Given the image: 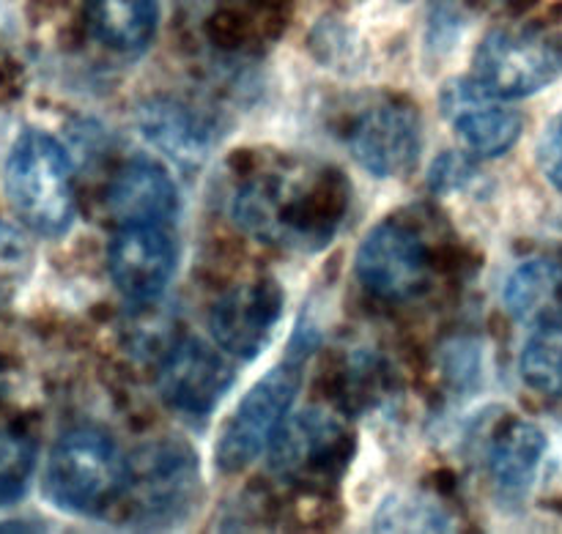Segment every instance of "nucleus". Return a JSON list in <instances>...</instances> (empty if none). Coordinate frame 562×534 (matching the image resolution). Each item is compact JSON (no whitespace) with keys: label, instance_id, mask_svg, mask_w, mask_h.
Masks as SVG:
<instances>
[{"label":"nucleus","instance_id":"nucleus-10","mask_svg":"<svg viewBox=\"0 0 562 534\" xmlns=\"http://www.w3.org/2000/svg\"><path fill=\"white\" fill-rule=\"evenodd\" d=\"M236 371L217 349L203 340H181L173 345L159 371V395L170 409L190 417H209L228 389L234 387Z\"/></svg>","mask_w":562,"mask_h":534},{"label":"nucleus","instance_id":"nucleus-19","mask_svg":"<svg viewBox=\"0 0 562 534\" xmlns=\"http://www.w3.org/2000/svg\"><path fill=\"white\" fill-rule=\"evenodd\" d=\"M36 466V444L16 431H0V508L25 497Z\"/></svg>","mask_w":562,"mask_h":534},{"label":"nucleus","instance_id":"nucleus-14","mask_svg":"<svg viewBox=\"0 0 562 534\" xmlns=\"http://www.w3.org/2000/svg\"><path fill=\"white\" fill-rule=\"evenodd\" d=\"M108 212L115 225H170L179 192L162 164L148 157L126 162L108 186Z\"/></svg>","mask_w":562,"mask_h":534},{"label":"nucleus","instance_id":"nucleus-11","mask_svg":"<svg viewBox=\"0 0 562 534\" xmlns=\"http://www.w3.org/2000/svg\"><path fill=\"white\" fill-rule=\"evenodd\" d=\"M351 157L376 179L406 175L420 159V118L404 104H384L362 115L349 135Z\"/></svg>","mask_w":562,"mask_h":534},{"label":"nucleus","instance_id":"nucleus-22","mask_svg":"<svg viewBox=\"0 0 562 534\" xmlns=\"http://www.w3.org/2000/svg\"><path fill=\"white\" fill-rule=\"evenodd\" d=\"M472 175V164L461 154H445L439 162H434L431 186L439 192H450L464 186V181Z\"/></svg>","mask_w":562,"mask_h":534},{"label":"nucleus","instance_id":"nucleus-7","mask_svg":"<svg viewBox=\"0 0 562 534\" xmlns=\"http://www.w3.org/2000/svg\"><path fill=\"white\" fill-rule=\"evenodd\" d=\"M349 458V425L324 409H305L289 417L272 444V469L296 486H327L338 480Z\"/></svg>","mask_w":562,"mask_h":534},{"label":"nucleus","instance_id":"nucleus-17","mask_svg":"<svg viewBox=\"0 0 562 534\" xmlns=\"http://www.w3.org/2000/svg\"><path fill=\"white\" fill-rule=\"evenodd\" d=\"M157 0H91L88 22L93 36L119 53H140L157 31Z\"/></svg>","mask_w":562,"mask_h":534},{"label":"nucleus","instance_id":"nucleus-3","mask_svg":"<svg viewBox=\"0 0 562 534\" xmlns=\"http://www.w3.org/2000/svg\"><path fill=\"white\" fill-rule=\"evenodd\" d=\"M5 195L22 223L38 236H64L75 219L71 162L60 143L42 129L16 137L5 162Z\"/></svg>","mask_w":562,"mask_h":534},{"label":"nucleus","instance_id":"nucleus-6","mask_svg":"<svg viewBox=\"0 0 562 534\" xmlns=\"http://www.w3.org/2000/svg\"><path fill=\"white\" fill-rule=\"evenodd\" d=\"M132 519L140 524H173L198 502V461L184 444L162 442L143 450L130 464L124 491Z\"/></svg>","mask_w":562,"mask_h":534},{"label":"nucleus","instance_id":"nucleus-21","mask_svg":"<svg viewBox=\"0 0 562 534\" xmlns=\"http://www.w3.org/2000/svg\"><path fill=\"white\" fill-rule=\"evenodd\" d=\"M536 159L543 179H547L554 190L562 192V113L554 115V118L549 121L547 129H543L536 148Z\"/></svg>","mask_w":562,"mask_h":534},{"label":"nucleus","instance_id":"nucleus-13","mask_svg":"<svg viewBox=\"0 0 562 534\" xmlns=\"http://www.w3.org/2000/svg\"><path fill=\"white\" fill-rule=\"evenodd\" d=\"M442 110L456 135L477 157H503L525 129L521 115L475 80H450L442 91Z\"/></svg>","mask_w":562,"mask_h":534},{"label":"nucleus","instance_id":"nucleus-9","mask_svg":"<svg viewBox=\"0 0 562 534\" xmlns=\"http://www.w3.org/2000/svg\"><path fill=\"white\" fill-rule=\"evenodd\" d=\"M283 288L272 277L239 283L212 307V334L236 360H256L272 340L283 316Z\"/></svg>","mask_w":562,"mask_h":534},{"label":"nucleus","instance_id":"nucleus-4","mask_svg":"<svg viewBox=\"0 0 562 534\" xmlns=\"http://www.w3.org/2000/svg\"><path fill=\"white\" fill-rule=\"evenodd\" d=\"M302 384V362L285 360L258 378L223 425L214 461L223 471H241L272 450Z\"/></svg>","mask_w":562,"mask_h":534},{"label":"nucleus","instance_id":"nucleus-16","mask_svg":"<svg viewBox=\"0 0 562 534\" xmlns=\"http://www.w3.org/2000/svg\"><path fill=\"white\" fill-rule=\"evenodd\" d=\"M547 455V436L538 425L516 420L505 425L488 450V469L505 493H521L536 480Z\"/></svg>","mask_w":562,"mask_h":534},{"label":"nucleus","instance_id":"nucleus-23","mask_svg":"<svg viewBox=\"0 0 562 534\" xmlns=\"http://www.w3.org/2000/svg\"><path fill=\"white\" fill-rule=\"evenodd\" d=\"M176 126H179V121H176ZM162 132H173L170 129V118L168 115H159V118H151V124H148V135H162ZM173 151L181 154V151H195V135L192 132H179L176 135V143H173Z\"/></svg>","mask_w":562,"mask_h":534},{"label":"nucleus","instance_id":"nucleus-8","mask_svg":"<svg viewBox=\"0 0 562 534\" xmlns=\"http://www.w3.org/2000/svg\"><path fill=\"white\" fill-rule=\"evenodd\" d=\"M357 277L382 299H409L426 285V245L406 225L379 223L357 250Z\"/></svg>","mask_w":562,"mask_h":534},{"label":"nucleus","instance_id":"nucleus-12","mask_svg":"<svg viewBox=\"0 0 562 534\" xmlns=\"http://www.w3.org/2000/svg\"><path fill=\"white\" fill-rule=\"evenodd\" d=\"M110 274L126 299L162 296L176 269V245L168 225H121L110 241Z\"/></svg>","mask_w":562,"mask_h":534},{"label":"nucleus","instance_id":"nucleus-5","mask_svg":"<svg viewBox=\"0 0 562 534\" xmlns=\"http://www.w3.org/2000/svg\"><path fill=\"white\" fill-rule=\"evenodd\" d=\"M562 75V47L543 33L497 27L475 49L472 80L499 99H525Z\"/></svg>","mask_w":562,"mask_h":534},{"label":"nucleus","instance_id":"nucleus-2","mask_svg":"<svg viewBox=\"0 0 562 534\" xmlns=\"http://www.w3.org/2000/svg\"><path fill=\"white\" fill-rule=\"evenodd\" d=\"M130 480V461L113 439L93 428L69 431L53 447L44 471V491L71 515H102L119 502Z\"/></svg>","mask_w":562,"mask_h":534},{"label":"nucleus","instance_id":"nucleus-20","mask_svg":"<svg viewBox=\"0 0 562 534\" xmlns=\"http://www.w3.org/2000/svg\"><path fill=\"white\" fill-rule=\"evenodd\" d=\"M33 269V247L16 225L0 219V294H11Z\"/></svg>","mask_w":562,"mask_h":534},{"label":"nucleus","instance_id":"nucleus-15","mask_svg":"<svg viewBox=\"0 0 562 534\" xmlns=\"http://www.w3.org/2000/svg\"><path fill=\"white\" fill-rule=\"evenodd\" d=\"M505 307L521 323H552L562 313V263L554 258L525 261L508 277Z\"/></svg>","mask_w":562,"mask_h":534},{"label":"nucleus","instance_id":"nucleus-1","mask_svg":"<svg viewBox=\"0 0 562 534\" xmlns=\"http://www.w3.org/2000/svg\"><path fill=\"white\" fill-rule=\"evenodd\" d=\"M349 203V186L333 168H294L252 175L234 195V219L267 245L318 250L333 239Z\"/></svg>","mask_w":562,"mask_h":534},{"label":"nucleus","instance_id":"nucleus-18","mask_svg":"<svg viewBox=\"0 0 562 534\" xmlns=\"http://www.w3.org/2000/svg\"><path fill=\"white\" fill-rule=\"evenodd\" d=\"M521 378L549 398H562V323H543L521 351Z\"/></svg>","mask_w":562,"mask_h":534}]
</instances>
